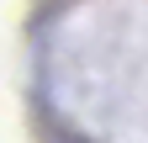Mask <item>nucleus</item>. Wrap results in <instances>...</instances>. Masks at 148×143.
<instances>
[]
</instances>
